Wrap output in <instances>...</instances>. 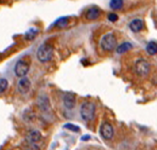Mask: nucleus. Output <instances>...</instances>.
Masks as SVG:
<instances>
[{"label":"nucleus","mask_w":157,"mask_h":150,"mask_svg":"<svg viewBox=\"0 0 157 150\" xmlns=\"http://www.w3.org/2000/svg\"><path fill=\"white\" fill-rule=\"evenodd\" d=\"M80 113L85 122L92 121L94 119V115H96V105L91 101H85L81 106Z\"/></svg>","instance_id":"1"},{"label":"nucleus","mask_w":157,"mask_h":150,"mask_svg":"<svg viewBox=\"0 0 157 150\" xmlns=\"http://www.w3.org/2000/svg\"><path fill=\"white\" fill-rule=\"evenodd\" d=\"M53 57V48L49 43H44L37 50V58L41 63H48Z\"/></svg>","instance_id":"2"},{"label":"nucleus","mask_w":157,"mask_h":150,"mask_svg":"<svg viewBox=\"0 0 157 150\" xmlns=\"http://www.w3.org/2000/svg\"><path fill=\"white\" fill-rule=\"evenodd\" d=\"M117 40L113 33H107L101 38L100 46L104 51H113L116 49Z\"/></svg>","instance_id":"3"},{"label":"nucleus","mask_w":157,"mask_h":150,"mask_svg":"<svg viewBox=\"0 0 157 150\" xmlns=\"http://www.w3.org/2000/svg\"><path fill=\"white\" fill-rule=\"evenodd\" d=\"M29 69H30L29 64H28L27 61L20 59V60H18L17 63H16L15 67H14V73H15V75L17 76V77L21 78L27 75V73L29 72Z\"/></svg>","instance_id":"4"},{"label":"nucleus","mask_w":157,"mask_h":150,"mask_svg":"<svg viewBox=\"0 0 157 150\" xmlns=\"http://www.w3.org/2000/svg\"><path fill=\"white\" fill-rule=\"evenodd\" d=\"M135 70L138 75L144 77V76H147L150 73L151 68H150V64L145 59H139L135 64Z\"/></svg>","instance_id":"5"},{"label":"nucleus","mask_w":157,"mask_h":150,"mask_svg":"<svg viewBox=\"0 0 157 150\" xmlns=\"http://www.w3.org/2000/svg\"><path fill=\"white\" fill-rule=\"evenodd\" d=\"M100 134L104 140H112L114 137V128H113L112 124L107 123H103L100 127Z\"/></svg>","instance_id":"6"},{"label":"nucleus","mask_w":157,"mask_h":150,"mask_svg":"<svg viewBox=\"0 0 157 150\" xmlns=\"http://www.w3.org/2000/svg\"><path fill=\"white\" fill-rule=\"evenodd\" d=\"M30 88H31V82H30V79L28 77H21L17 82V89L19 91V93L21 94H26L29 92Z\"/></svg>","instance_id":"7"},{"label":"nucleus","mask_w":157,"mask_h":150,"mask_svg":"<svg viewBox=\"0 0 157 150\" xmlns=\"http://www.w3.org/2000/svg\"><path fill=\"white\" fill-rule=\"evenodd\" d=\"M37 106L43 112H47L50 110V101L46 94H41L37 98Z\"/></svg>","instance_id":"8"},{"label":"nucleus","mask_w":157,"mask_h":150,"mask_svg":"<svg viewBox=\"0 0 157 150\" xmlns=\"http://www.w3.org/2000/svg\"><path fill=\"white\" fill-rule=\"evenodd\" d=\"M63 103L67 109H73L75 106V95L71 92H67L64 94Z\"/></svg>","instance_id":"9"},{"label":"nucleus","mask_w":157,"mask_h":150,"mask_svg":"<svg viewBox=\"0 0 157 150\" xmlns=\"http://www.w3.org/2000/svg\"><path fill=\"white\" fill-rule=\"evenodd\" d=\"M41 138L40 132L37 130H32L28 133V135L26 137V140L28 142V144H36L37 142H39Z\"/></svg>","instance_id":"10"},{"label":"nucleus","mask_w":157,"mask_h":150,"mask_svg":"<svg viewBox=\"0 0 157 150\" xmlns=\"http://www.w3.org/2000/svg\"><path fill=\"white\" fill-rule=\"evenodd\" d=\"M101 15V11L100 9H98L97 6H92V8L87 10L86 14H85V17L87 20H96L100 17Z\"/></svg>","instance_id":"11"},{"label":"nucleus","mask_w":157,"mask_h":150,"mask_svg":"<svg viewBox=\"0 0 157 150\" xmlns=\"http://www.w3.org/2000/svg\"><path fill=\"white\" fill-rule=\"evenodd\" d=\"M144 27V20L139 19V18L133 19L130 22V29L132 30V32H134V33H138V32L141 31Z\"/></svg>","instance_id":"12"},{"label":"nucleus","mask_w":157,"mask_h":150,"mask_svg":"<svg viewBox=\"0 0 157 150\" xmlns=\"http://www.w3.org/2000/svg\"><path fill=\"white\" fill-rule=\"evenodd\" d=\"M132 48H133L132 43L123 42V43H121V45L118 46V47L116 48V52L118 53V54H124V53H126L128 51H130Z\"/></svg>","instance_id":"13"},{"label":"nucleus","mask_w":157,"mask_h":150,"mask_svg":"<svg viewBox=\"0 0 157 150\" xmlns=\"http://www.w3.org/2000/svg\"><path fill=\"white\" fill-rule=\"evenodd\" d=\"M147 52L149 55H155L157 54V43L154 42V41H151L147 45Z\"/></svg>","instance_id":"14"},{"label":"nucleus","mask_w":157,"mask_h":150,"mask_svg":"<svg viewBox=\"0 0 157 150\" xmlns=\"http://www.w3.org/2000/svg\"><path fill=\"white\" fill-rule=\"evenodd\" d=\"M69 24V18L68 17H61L59 19H57L56 21H55L54 25L56 27H59V29H63V27H67Z\"/></svg>","instance_id":"15"},{"label":"nucleus","mask_w":157,"mask_h":150,"mask_svg":"<svg viewBox=\"0 0 157 150\" xmlns=\"http://www.w3.org/2000/svg\"><path fill=\"white\" fill-rule=\"evenodd\" d=\"M37 34H38V31L36 29H30V30H28L26 32V34H25V38H26L27 40L31 41L37 36Z\"/></svg>","instance_id":"16"},{"label":"nucleus","mask_w":157,"mask_h":150,"mask_svg":"<svg viewBox=\"0 0 157 150\" xmlns=\"http://www.w3.org/2000/svg\"><path fill=\"white\" fill-rule=\"evenodd\" d=\"M109 6L113 10H120L123 6V0H110Z\"/></svg>","instance_id":"17"},{"label":"nucleus","mask_w":157,"mask_h":150,"mask_svg":"<svg viewBox=\"0 0 157 150\" xmlns=\"http://www.w3.org/2000/svg\"><path fill=\"white\" fill-rule=\"evenodd\" d=\"M8 84L9 82L6 78H0V93L6 91V88H8Z\"/></svg>","instance_id":"18"},{"label":"nucleus","mask_w":157,"mask_h":150,"mask_svg":"<svg viewBox=\"0 0 157 150\" xmlns=\"http://www.w3.org/2000/svg\"><path fill=\"white\" fill-rule=\"evenodd\" d=\"M64 128L73 131V132H80V130H81L77 125H73V124H66V125L64 126Z\"/></svg>","instance_id":"19"},{"label":"nucleus","mask_w":157,"mask_h":150,"mask_svg":"<svg viewBox=\"0 0 157 150\" xmlns=\"http://www.w3.org/2000/svg\"><path fill=\"white\" fill-rule=\"evenodd\" d=\"M108 20L109 21H112V22H115V21H117L118 20V15H116V14H114V13H110V14H108Z\"/></svg>","instance_id":"20"},{"label":"nucleus","mask_w":157,"mask_h":150,"mask_svg":"<svg viewBox=\"0 0 157 150\" xmlns=\"http://www.w3.org/2000/svg\"><path fill=\"white\" fill-rule=\"evenodd\" d=\"M25 150H39V147L35 144H28Z\"/></svg>","instance_id":"21"},{"label":"nucleus","mask_w":157,"mask_h":150,"mask_svg":"<svg viewBox=\"0 0 157 150\" xmlns=\"http://www.w3.org/2000/svg\"><path fill=\"white\" fill-rule=\"evenodd\" d=\"M82 140H83V141H85V140H89V137H82Z\"/></svg>","instance_id":"22"}]
</instances>
